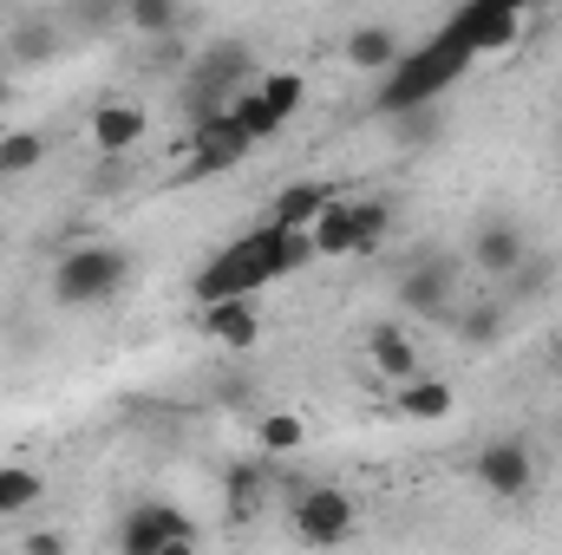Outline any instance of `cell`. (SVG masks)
<instances>
[{"label":"cell","mask_w":562,"mask_h":555,"mask_svg":"<svg viewBox=\"0 0 562 555\" xmlns=\"http://www.w3.org/2000/svg\"><path fill=\"white\" fill-rule=\"evenodd\" d=\"M144 105H132V99H112V105H99L92 112V144H99V157H125L132 144L144 138Z\"/></svg>","instance_id":"9a60e30c"},{"label":"cell","mask_w":562,"mask_h":555,"mask_svg":"<svg viewBox=\"0 0 562 555\" xmlns=\"http://www.w3.org/2000/svg\"><path fill=\"white\" fill-rule=\"evenodd\" d=\"M438 33H451L471 59H484V53H504V46H517V39H524V13H517V7H504V0H464Z\"/></svg>","instance_id":"52a82bcc"},{"label":"cell","mask_w":562,"mask_h":555,"mask_svg":"<svg viewBox=\"0 0 562 555\" xmlns=\"http://www.w3.org/2000/svg\"><path fill=\"white\" fill-rule=\"evenodd\" d=\"M524 256H530V242H524V229H517V223H504V216H497V223H484V229L471 236V269H477L484 281H504Z\"/></svg>","instance_id":"4fadbf2b"},{"label":"cell","mask_w":562,"mask_h":555,"mask_svg":"<svg viewBox=\"0 0 562 555\" xmlns=\"http://www.w3.org/2000/svg\"><path fill=\"white\" fill-rule=\"evenodd\" d=\"M20 550H26V555H59V550H66V543H59V536H53V530H33V536H26V543H20Z\"/></svg>","instance_id":"f546056e"},{"label":"cell","mask_w":562,"mask_h":555,"mask_svg":"<svg viewBox=\"0 0 562 555\" xmlns=\"http://www.w3.org/2000/svg\"><path fill=\"white\" fill-rule=\"evenodd\" d=\"M451 301H458V262H451V256H419V262H406V275H400V307H406V314L445 320Z\"/></svg>","instance_id":"30bf717a"},{"label":"cell","mask_w":562,"mask_h":555,"mask_svg":"<svg viewBox=\"0 0 562 555\" xmlns=\"http://www.w3.org/2000/svg\"><path fill=\"white\" fill-rule=\"evenodd\" d=\"M256 444H262L269 457H288V451H301V444H307V424H301L294 412H269L262 424H256Z\"/></svg>","instance_id":"603a6c76"},{"label":"cell","mask_w":562,"mask_h":555,"mask_svg":"<svg viewBox=\"0 0 562 555\" xmlns=\"http://www.w3.org/2000/svg\"><path fill=\"white\" fill-rule=\"evenodd\" d=\"M314 256H321V249H314L307 229L262 223V229L236 236L223 256H210L190 294H196V307H203V301H229V294H256V287H269V281H281V275H301Z\"/></svg>","instance_id":"6da1fadb"},{"label":"cell","mask_w":562,"mask_h":555,"mask_svg":"<svg viewBox=\"0 0 562 555\" xmlns=\"http://www.w3.org/2000/svg\"><path fill=\"white\" fill-rule=\"evenodd\" d=\"M203 333H210L216 347L243 353V347H256V340H262V314H256V301H249V294H229V301H203Z\"/></svg>","instance_id":"7c38bea8"},{"label":"cell","mask_w":562,"mask_h":555,"mask_svg":"<svg viewBox=\"0 0 562 555\" xmlns=\"http://www.w3.org/2000/svg\"><path fill=\"white\" fill-rule=\"evenodd\" d=\"M112 20H125V0H72V33H99Z\"/></svg>","instance_id":"83f0119b"},{"label":"cell","mask_w":562,"mask_h":555,"mask_svg":"<svg viewBox=\"0 0 562 555\" xmlns=\"http://www.w3.org/2000/svg\"><path fill=\"white\" fill-rule=\"evenodd\" d=\"M223 497H229L236 523L262 517V503L276 497V457L262 451V457H249V464H229V477H223Z\"/></svg>","instance_id":"5bb4252c"},{"label":"cell","mask_w":562,"mask_h":555,"mask_svg":"<svg viewBox=\"0 0 562 555\" xmlns=\"http://www.w3.org/2000/svg\"><path fill=\"white\" fill-rule=\"evenodd\" d=\"M125 20L138 33H170L177 26V0H125Z\"/></svg>","instance_id":"484cf974"},{"label":"cell","mask_w":562,"mask_h":555,"mask_svg":"<svg viewBox=\"0 0 562 555\" xmlns=\"http://www.w3.org/2000/svg\"><path fill=\"white\" fill-rule=\"evenodd\" d=\"M229 118H236V125H243V132H249L256 144L281 138V118H276V105H269V99H262L256 86H243V92L229 99Z\"/></svg>","instance_id":"ffe728a7"},{"label":"cell","mask_w":562,"mask_h":555,"mask_svg":"<svg viewBox=\"0 0 562 555\" xmlns=\"http://www.w3.org/2000/svg\"><path fill=\"white\" fill-rule=\"evenodd\" d=\"M327 196H334L327 183H307V177H301V183H288L276 203H269V223H281V229H307V223L327 209Z\"/></svg>","instance_id":"d6986e66"},{"label":"cell","mask_w":562,"mask_h":555,"mask_svg":"<svg viewBox=\"0 0 562 555\" xmlns=\"http://www.w3.org/2000/svg\"><path fill=\"white\" fill-rule=\"evenodd\" d=\"M464 72H471V53H464L451 33H431L419 53H400V66H393V72H380L386 86H380L373 112H380V118H393V112H406V105H438Z\"/></svg>","instance_id":"7a4b0ae2"},{"label":"cell","mask_w":562,"mask_h":555,"mask_svg":"<svg viewBox=\"0 0 562 555\" xmlns=\"http://www.w3.org/2000/svg\"><path fill=\"white\" fill-rule=\"evenodd\" d=\"M367 360H373V373H386L393 386L419 373V347L406 340V327H373V333H367Z\"/></svg>","instance_id":"e0dca14e"},{"label":"cell","mask_w":562,"mask_h":555,"mask_svg":"<svg viewBox=\"0 0 562 555\" xmlns=\"http://www.w3.org/2000/svg\"><path fill=\"white\" fill-rule=\"evenodd\" d=\"M393 229V203L386 196H367V203H347V196H327V209L307 223L314 249L321 256H373Z\"/></svg>","instance_id":"277c9868"},{"label":"cell","mask_w":562,"mask_h":555,"mask_svg":"<svg viewBox=\"0 0 562 555\" xmlns=\"http://www.w3.org/2000/svg\"><path fill=\"white\" fill-rule=\"evenodd\" d=\"M256 92H262V99L276 105L281 125H288V118H294V112L307 105V79H301V72H256Z\"/></svg>","instance_id":"7402d4cb"},{"label":"cell","mask_w":562,"mask_h":555,"mask_svg":"<svg viewBox=\"0 0 562 555\" xmlns=\"http://www.w3.org/2000/svg\"><path fill=\"white\" fill-rule=\"evenodd\" d=\"M406 418H419V424H438V418H451L458 406V393H451V380H400V399H393Z\"/></svg>","instance_id":"ac0fdd59"},{"label":"cell","mask_w":562,"mask_h":555,"mask_svg":"<svg viewBox=\"0 0 562 555\" xmlns=\"http://www.w3.org/2000/svg\"><path fill=\"white\" fill-rule=\"evenodd\" d=\"M46 497V477L26 471V464H0V517H20Z\"/></svg>","instance_id":"44dd1931"},{"label":"cell","mask_w":562,"mask_h":555,"mask_svg":"<svg viewBox=\"0 0 562 555\" xmlns=\"http://www.w3.org/2000/svg\"><path fill=\"white\" fill-rule=\"evenodd\" d=\"M243 86H256V46H249V39H216V46H203V53L190 59V72H183V112H190V125L229 112V99H236Z\"/></svg>","instance_id":"3957f363"},{"label":"cell","mask_w":562,"mask_h":555,"mask_svg":"<svg viewBox=\"0 0 562 555\" xmlns=\"http://www.w3.org/2000/svg\"><path fill=\"white\" fill-rule=\"evenodd\" d=\"M132 275V256L125 249H105V242H86V249H72L59 269H53V301L59 307H99V301H112L119 287Z\"/></svg>","instance_id":"5b68a950"},{"label":"cell","mask_w":562,"mask_h":555,"mask_svg":"<svg viewBox=\"0 0 562 555\" xmlns=\"http://www.w3.org/2000/svg\"><path fill=\"white\" fill-rule=\"evenodd\" d=\"M53 46H59V26H53V20H26V26L13 33V53H20V59H46Z\"/></svg>","instance_id":"4316f807"},{"label":"cell","mask_w":562,"mask_h":555,"mask_svg":"<svg viewBox=\"0 0 562 555\" xmlns=\"http://www.w3.org/2000/svg\"><path fill=\"white\" fill-rule=\"evenodd\" d=\"M458 333H464V340H497V333H504V307H497V301L471 307V314L458 320Z\"/></svg>","instance_id":"f1b7e54d"},{"label":"cell","mask_w":562,"mask_h":555,"mask_svg":"<svg viewBox=\"0 0 562 555\" xmlns=\"http://www.w3.org/2000/svg\"><path fill=\"white\" fill-rule=\"evenodd\" d=\"M40 157H46L40 132H7L0 138V177H26V170H40Z\"/></svg>","instance_id":"cb8c5ba5"},{"label":"cell","mask_w":562,"mask_h":555,"mask_svg":"<svg viewBox=\"0 0 562 555\" xmlns=\"http://www.w3.org/2000/svg\"><path fill=\"white\" fill-rule=\"evenodd\" d=\"M183 150H190V163H183V177H223V170H236L249 150H256V138L229 118V112H216V118H203V125H190V138H183Z\"/></svg>","instance_id":"9c48e42d"},{"label":"cell","mask_w":562,"mask_h":555,"mask_svg":"<svg viewBox=\"0 0 562 555\" xmlns=\"http://www.w3.org/2000/svg\"><path fill=\"white\" fill-rule=\"evenodd\" d=\"M400 53H406V46H400L393 26H373V20H367V26L347 33V66H353V72H373V79H380V72L400 66Z\"/></svg>","instance_id":"2e32d148"},{"label":"cell","mask_w":562,"mask_h":555,"mask_svg":"<svg viewBox=\"0 0 562 555\" xmlns=\"http://www.w3.org/2000/svg\"><path fill=\"white\" fill-rule=\"evenodd\" d=\"M0 105H7V79H0Z\"/></svg>","instance_id":"1f68e13d"},{"label":"cell","mask_w":562,"mask_h":555,"mask_svg":"<svg viewBox=\"0 0 562 555\" xmlns=\"http://www.w3.org/2000/svg\"><path fill=\"white\" fill-rule=\"evenodd\" d=\"M288 523H294V536H301V543L334 550V543H347V536H353L360 510H353V497H347V490H334V484H301V490L288 497Z\"/></svg>","instance_id":"8992f818"},{"label":"cell","mask_w":562,"mask_h":555,"mask_svg":"<svg viewBox=\"0 0 562 555\" xmlns=\"http://www.w3.org/2000/svg\"><path fill=\"white\" fill-rule=\"evenodd\" d=\"M393 125H400V144H431L445 132V112L438 105H406V112H393Z\"/></svg>","instance_id":"d4e9b609"},{"label":"cell","mask_w":562,"mask_h":555,"mask_svg":"<svg viewBox=\"0 0 562 555\" xmlns=\"http://www.w3.org/2000/svg\"><path fill=\"white\" fill-rule=\"evenodd\" d=\"M504 7H517V13H537V7H557V0H504Z\"/></svg>","instance_id":"4dcf8cb0"},{"label":"cell","mask_w":562,"mask_h":555,"mask_svg":"<svg viewBox=\"0 0 562 555\" xmlns=\"http://www.w3.org/2000/svg\"><path fill=\"white\" fill-rule=\"evenodd\" d=\"M477 484L491 490V497H524L530 484H537V451H530V438H491L484 451H477Z\"/></svg>","instance_id":"8fae6325"},{"label":"cell","mask_w":562,"mask_h":555,"mask_svg":"<svg viewBox=\"0 0 562 555\" xmlns=\"http://www.w3.org/2000/svg\"><path fill=\"white\" fill-rule=\"evenodd\" d=\"M119 543H125V555H170V550H196L203 530H196L177 503H132Z\"/></svg>","instance_id":"ba28073f"}]
</instances>
